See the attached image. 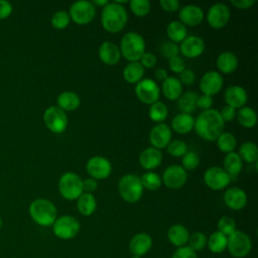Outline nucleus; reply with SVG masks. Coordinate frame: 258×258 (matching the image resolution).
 <instances>
[{"label": "nucleus", "mask_w": 258, "mask_h": 258, "mask_svg": "<svg viewBox=\"0 0 258 258\" xmlns=\"http://www.w3.org/2000/svg\"><path fill=\"white\" fill-rule=\"evenodd\" d=\"M225 122L223 121L220 112L216 109L203 111L197 119H195V130L197 134L208 141H215L224 132Z\"/></svg>", "instance_id": "nucleus-1"}, {"label": "nucleus", "mask_w": 258, "mask_h": 258, "mask_svg": "<svg viewBox=\"0 0 258 258\" xmlns=\"http://www.w3.org/2000/svg\"><path fill=\"white\" fill-rule=\"evenodd\" d=\"M128 20V14L124 6L109 2L103 7L101 13V23L103 28L110 33H117L121 31Z\"/></svg>", "instance_id": "nucleus-2"}, {"label": "nucleus", "mask_w": 258, "mask_h": 258, "mask_svg": "<svg viewBox=\"0 0 258 258\" xmlns=\"http://www.w3.org/2000/svg\"><path fill=\"white\" fill-rule=\"evenodd\" d=\"M31 219L41 227L52 226L56 220V208L46 199H36L29 205L28 209Z\"/></svg>", "instance_id": "nucleus-3"}, {"label": "nucleus", "mask_w": 258, "mask_h": 258, "mask_svg": "<svg viewBox=\"0 0 258 258\" xmlns=\"http://www.w3.org/2000/svg\"><path fill=\"white\" fill-rule=\"evenodd\" d=\"M119 49L121 55L129 62L139 61L145 52V40L137 32H128L123 35Z\"/></svg>", "instance_id": "nucleus-4"}, {"label": "nucleus", "mask_w": 258, "mask_h": 258, "mask_svg": "<svg viewBox=\"0 0 258 258\" xmlns=\"http://www.w3.org/2000/svg\"><path fill=\"white\" fill-rule=\"evenodd\" d=\"M118 189L121 198L128 203H137L143 195V186L138 177L135 174L128 173L121 177L118 183Z\"/></svg>", "instance_id": "nucleus-5"}, {"label": "nucleus", "mask_w": 258, "mask_h": 258, "mask_svg": "<svg viewBox=\"0 0 258 258\" xmlns=\"http://www.w3.org/2000/svg\"><path fill=\"white\" fill-rule=\"evenodd\" d=\"M58 191L68 201L77 200L84 192L82 178L75 172H66L58 180Z\"/></svg>", "instance_id": "nucleus-6"}, {"label": "nucleus", "mask_w": 258, "mask_h": 258, "mask_svg": "<svg viewBox=\"0 0 258 258\" xmlns=\"http://www.w3.org/2000/svg\"><path fill=\"white\" fill-rule=\"evenodd\" d=\"M81 229L80 222L73 216L64 215L56 218L52 224L53 234L62 240H70L75 238Z\"/></svg>", "instance_id": "nucleus-7"}, {"label": "nucleus", "mask_w": 258, "mask_h": 258, "mask_svg": "<svg viewBox=\"0 0 258 258\" xmlns=\"http://www.w3.org/2000/svg\"><path fill=\"white\" fill-rule=\"evenodd\" d=\"M227 249L232 256L243 258L250 253L252 249V241L246 233L236 230L228 236Z\"/></svg>", "instance_id": "nucleus-8"}, {"label": "nucleus", "mask_w": 258, "mask_h": 258, "mask_svg": "<svg viewBox=\"0 0 258 258\" xmlns=\"http://www.w3.org/2000/svg\"><path fill=\"white\" fill-rule=\"evenodd\" d=\"M43 121L47 129L56 134L62 133L68 126V116L57 106H50L44 111Z\"/></svg>", "instance_id": "nucleus-9"}, {"label": "nucleus", "mask_w": 258, "mask_h": 258, "mask_svg": "<svg viewBox=\"0 0 258 258\" xmlns=\"http://www.w3.org/2000/svg\"><path fill=\"white\" fill-rule=\"evenodd\" d=\"M70 18L77 24L90 23L96 16V7L89 1H77L70 7Z\"/></svg>", "instance_id": "nucleus-10"}, {"label": "nucleus", "mask_w": 258, "mask_h": 258, "mask_svg": "<svg viewBox=\"0 0 258 258\" xmlns=\"http://www.w3.org/2000/svg\"><path fill=\"white\" fill-rule=\"evenodd\" d=\"M135 94L142 103L152 105L158 101L160 89L155 81L151 79H142L136 84Z\"/></svg>", "instance_id": "nucleus-11"}, {"label": "nucleus", "mask_w": 258, "mask_h": 258, "mask_svg": "<svg viewBox=\"0 0 258 258\" xmlns=\"http://www.w3.org/2000/svg\"><path fill=\"white\" fill-rule=\"evenodd\" d=\"M229 174L220 166H212L205 171L204 181L208 187L214 190H221L231 182Z\"/></svg>", "instance_id": "nucleus-12"}, {"label": "nucleus", "mask_w": 258, "mask_h": 258, "mask_svg": "<svg viewBox=\"0 0 258 258\" xmlns=\"http://www.w3.org/2000/svg\"><path fill=\"white\" fill-rule=\"evenodd\" d=\"M86 169L92 178L96 180L105 179L111 174L112 164L103 156H93L87 161Z\"/></svg>", "instance_id": "nucleus-13"}, {"label": "nucleus", "mask_w": 258, "mask_h": 258, "mask_svg": "<svg viewBox=\"0 0 258 258\" xmlns=\"http://www.w3.org/2000/svg\"><path fill=\"white\" fill-rule=\"evenodd\" d=\"M230 9L224 3H216L207 13V21L212 28L221 29L227 25L230 19Z\"/></svg>", "instance_id": "nucleus-14"}, {"label": "nucleus", "mask_w": 258, "mask_h": 258, "mask_svg": "<svg viewBox=\"0 0 258 258\" xmlns=\"http://www.w3.org/2000/svg\"><path fill=\"white\" fill-rule=\"evenodd\" d=\"M186 179H187L186 170H184L182 166L174 164L164 169L161 181L164 183L165 186L172 189H177L184 185Z\"/></svg>", "instance_id": "nucleus-15"}, {"label": "nucleus", "mask_w": 258, "mask_h": 258, "mask_svg": "<svg viewBox=\"0 0 258 258\" xmlns=\"http://www.w3.org/2000/svg\"><path fill=\"white\" fill-rule=\"evenodd\" d=\"M224 81L220 73L216 71L207 72L200 81V90L203 94L213 96L219 93L223 87Z\"/></svg>", "instance_id": "nucleus-16"}, {"label": "nucleus", "mask_w": 258, "mask_h": 258, "mask_svg": "<svg viewBox=\"0 0 258 258\" xmlns=\"http://www.w3.org/2000/svg\"><path fill=\"white\" fill-rule=\"evenodd\" d=\"M149 141L156 149L165 148L171 141V129L164 123L156 124L150 130Z\"/></svg>", "instance_id": "nucleus-17"}, {"label": "nucleus", "mask_w": 258, "mask_h": 258, "mask_svg": "<svg viewBox=\"0 0 258 258\" xmlns=\"http://www.w3.org/2000/svg\"><path fill=\"white\" fill-rule=\"evenodd\" d=\"M205 50V42L203 38L196 35L186 36L179 46V51L182 55L188 58H196L200 56Z\"/></svg>", "instance_id": "nucleus-18"}, {"label": "nucleus", "mask_w": 258, "mask_h": 258, "mask_svg": "<svg viewBox=\"0 0 258 258\" xmlns=\"http://www.w3.org/2000/svg\"><path fill=\"white\" fill-rule=\"evenodd\" d=\"M179 21L185 26H198L204 20V12L197 5H185L179 9Z\"/></svg>", "instance_id": "nucleus-19"}, {"label": "nucleus", "mask_w": 258, "mask_h": 258, "mask_svg": "<svg viewBox=\"0 0 258 258\" xmlns=\"http://www.w3.org/2000/svg\"><path fill=\"white\" fill-rule=\"evenodd\" d=\"M224 203L232 210H242L247 204V195L240 187H230L224 194Z\"/></svg>", "instance_id": "nucleus-20"}, {"label": "nucleus", "mask_w": 258, "mask_h": 258, "mask_svg": "<svg viewBox=\"0 0 258 258\" xmlns=\"http://www.w3.org/2000/svg\"><path fill=\"white\" fill-rule=\"evenodd\" d=\"M152 247V238L146 233L134 235L129 242V250L133 256L142 257Z\"/></svg>", "instance_id": "nucleus-21"}, {"label": "nucleus", "mask_w": 258, "mask_h": 258, "mask_svg": "<svg viewBox=\"0 0 258 258\" xmlns=\"http://www.w3.org/2000/svg\"><path fill=\"white\" fill-rule=\"evenodd\" d=\"M248 96L244 88L240 86H231L225 92V101L228 106L234 109H240L247 103Z\"/></svg>", "instance_id": "nucleus-22"}, {"label": "nucleus", "mask_w": 258, "mask_h": 258, "mask_svg": "<svg viewBox=\"0 0 258 258\" xmlns=\"http://www.w3.org/2000/svg\"><path fill=\"white\" fill-rule=\"evenodd\" d=\"M100 59L108 66H115L116 63L119 62L120 57H121V52L119 47L111 42V41H105L103 42L98 51Z\"/></svg>", "instance_id": "nucleus-23"}, {"label": "nucleus", "mask_w": 258, "mask_h": 258, "mask_svg": "<svg viewBox=\"0 0 258 258\" xmlns=\"http://www.w3.org/2000/svg\"><path fill=\"white\" fill-rule=\"evenodd\" d=\"M162 161V154L159 149H156L154 147H147L139 155V163L144 169H148L151 171V169L156 168L160 165Z\"/></svg>", "instance_id": "nucleus-24"}, {"label": "nucleus", "mask_w": 258, "mask_h": 258, "mask_svg": "<svg viewBox=\"0 0 258 258\" xmlns=\"http://www.w3.org/2000/svg\"><path fill=\"white\" fill-rule=\"evenodd\" d=\"M195 118L191 114L179 113L171 121V128L178 134H186L194 129Z\"/></svg>", "instance_id": "nucleus-25"}, {"label": "nucleus", "mask_w": 258, "mask_h": 258, "mask_svg": "<svg viewBox=\"0 0 258 258\" xmlns=\"http://www.w3.org/2000/svg\"><path fill=\"white\" fill-rule=\"evenodd\" d=\"M188 237H189L188 230L184 226L179 224L172 225L167 231V238L169 242L172 245L176 246L177 248L185 246L187 244Z\"/></svg>", "instance_id": "nucleus-26"}, {"label": "nucleus", "mask_w": 258, "mask_h": 258, "mask_svg": "<svg viewBox=\"0 0 258 258\" xmlns=\"http://www.w3.org/2000/svg\"><path fill=\"white\" fill-rule=\"evenodd\" d=\"M161 91L167 100L174 101L177 100L182 94V85L177 78L167 77V79L162 82Z\"/></svg>", "instance_id": "nucleus-27"}, {"label": "nucleus", "mask_w": 258, "mask_h": 258, "mask_svg": "<svg viewBox=\"0 0 258 258\" xmlns=\"http://www.w3.org/2000/svg\"><path fill=\"white\" fill-rule=\"evenodd\" d=\"M238 58L235 53L231 51H224L219 54L217 58V67L220 72L229 75L236 71L238 67Z\"/></svg>", "instance_id": "nucleus-28"}, {"label": "nucleus", "mask_w": 258, "mask_h": 258, "mask_svg": "<svg viewBox=\"0 0 258 258\" xmlns=\"http://www.w3.org/2000/svg\"><path fill=\"white\" fill-rule=\"evenodd\" d=\"M57 107L62 111H74L79 108L81 104V99L75 92L64 91L60 93L56 98Z\"/></svg>", "instance_id": "nucleus-29"}, {"label": "nucleus", "mask_w": 258, "mask_h": 258, "mask_svg": "<svg viewBox=\"0 0 258 258\" xmlns=\"http://www.w3.org/2000/svg\"><path fill=\"white\" fill-rule=\"evenodd\" d=\"M223 165H224L223 169L229 174L231 178H233L238 176V174L241 172L243 167V162L239 154L232 151L226 154Z\"/></svg>", "instance_id": "nucleus-30"}, {"label": "nucleus", "mask_w": 258, "mask_h": 258, "mask_svg": "<svg viewBox=\"0 0 258 258\" xmlns=\"http://www.w3.org/2000/svg\"><path fill=\"white\" fill-rule=\"evenodd\" d=\"M97 208L96 198L89 192H83L77 199V209L83 216L89 217L94 214Z\"/></svg>", "instance_id": "nucleus-31"}, {"label": "nucleus", "mask_w": 258, "mask_h": 258, "mask_svg": "<svg viewBox=\"0 0 258 258\" xmlns=\"http://www.w3.org/2000/svg\"><path fill=\"white\" fill-rule=\"evenodd\" d=\"M144 68L139 61L129 62L123 70V77L129 84H137L143 79Z\"/></svg>", "instance_id": "nucleus-32"}, {"label": "nucleus", "mask_w": 258, "mask_h": 258, "mask_svg": "<svg viewBox=\"0 0 258 258\" xmlns=\"http://www.w3.org/2000/svg\"><path fill=\"white\" fill-rule=\"evenodd\" d=\"M199 95L195 92L187 91L182 93L180 97L177 99V106L181 113L190 114L197 109V101Z\"/></svg>", "instance_id": "nucleus-33"}, {"label": "nucleus", "mask_w": 258, "mask_h": 258, "mask_svg": "<svg viewBox=\"0 0 258 258\" xmlns=\"http://www.w3.org/2000/svg\"><path fill=\"white\" fill-rule=\"evenodd\" d=\"M166 34L170 41L174 43H178V42H181L186 37L187 30H186V27L180 21L174 20L167 25Z\"/></svg>", "instance_id": "nucleus-34"}, {"label": "nucleus", "mask_w": 258, "mask_h": 258, "mask_svg": "<svg viewBox=\"0 0 258 258\" xmlns=\"http://www.w3.org/2000/svg\"><path fill=\"white\" fill-rule=\"evenodd\" d=\"M239 124L245 128H253L257 123V114L250 107H242L236 113Z\"/></svg>", "instance_id": "nucleus-35"}, {"label": "nucleus", "mask_w": 258, "mask_h": 258, "mask_svg": "<svg viewBox=\"0 0 258 258\" xmlns=\"http://www.w3.org/2000/svg\"><path fill=\"white\" fill-rule=\"evenodd\" d=\"M228 237L219 231L214 232L207 241V246L209 250L213 253H222L227 249Z\"/></svg>", "instance_id": "nucleus-36"}, {"label": "nucleus", "mask_w": 258, "mask_h": 258, "mask_svg": "<svg viewBox=\"0 0 258 258\" xmlns=\"http://www.w3.org/2000/svg\"><path fill=\"white\" fill-rule=\"evenodd\" d=\"M239 156L248 163H255L258 159V148L254 142H244L239 148Z\"/></svg>", "instance_id": "nucleus-37"}, {"label": "nucleus", "mask_w": 258, "mask_h": 258, "mask_svg": "<svg viewBox=\"0 0 258 258\" xmlns=\"http://www.w3.org/2000/svg\"><path fill=\"white\" fill-rule=\"evenodd\" d=\"M216 141L218 148L225 153H230L234 151L237 145V139L235 135L230 132H222Z\"/></svg>", "instance_id": "nucleus-38"}, {"label": "nucleus", "mask_w": 258, "mask_h": 258, "mask_svg": "<svg viewBox=\"0 0 258 258\" xmlns=\"http://www.w3.org/2000/svg\"><path fill=\"white\" fill-rule=\"evenodd\" d=\"M167 114H168V110L164 103L157 101V102L153 103L152 105H150L149 118L152 121L156 122L157 124L162 123L166 119Z\"/></svg>", "instance_id": "nucleus-39"}, {"label": "nucleus", "mask_w": 258, "mask_h": 258, "mask_svg": "<svg viewBox=\"0 0 258 258\" xmlns=\"http://www.w3.org/2000/svg\"><path fill=\"white\" fill-rule=\"evenodd\" d=\"M143 188L148 190H156L161 185V177L153 171H147L140 177Z\"/></svg>", "instance_id": "nucleus-40"}, {"label": "nucleus", "mask_w": 258, "mask_h": 258, "mask_svg": "<svg viewBox=\"0 0 258 258\" xmlns=\"http://www.w3.org/2000/svg\"><path fill=\"white\" fill-rule=\"evenodd\" d=\"M129 5L132 13L137 17H144L150 11V2L148 0H132Z\"/></svg>", "instance_id": "nucleus-41"}, {"label": "nucleus", "mask_w": 258, "mask_h": 258, "mask_svg": "<svg viewBox=\"0 0 258 258\" xmlns=\"http://www.w3.org/2000/svg\"><path fill=\"white\" fill-rule=\"evenodd\" d=\"M207 241H208V238L204 233L195 232L191 235H189L188 241H187V244H188L187 246L189 248H191L195 252L201 251L207 246Z\"/></svg>", "instance_id": "nucleus-42"}, {"label": "nucleus", "mask_w": 258, "mask_h": 258, "mask_svg": "<svg viewBox=\"0 0 258 258\" xmlns=\"http://www.w3.org/2000/svg\"><path fill=\"white\" fill-rule=\"evenodd\" d=\"M167 152L174 157H180L183 156L187 151L186 143L180 139H174L168 143L166 146Z\"/></svg>", "instance_id": "nucleus-43"}, {"label": "nucleus", "mask_w": 258, "mask_h": 258, "mask_svg": "<svg viewBox=\"0 0 258 258\" xmlns=\"http://www.w3.org/2000/svg\"><path fill=\"white\" fill-rule=\"evenodd\" d=\"M218 231L225 236H230L236 231V222L233 218L228 216H223L218 221Z\"/></svg>", "instance_id": "nucleus-44"}, {"label": "nucleus", "mask_w": 258, "mask_h": 258, "mask_svg": "<svg viewBox=\"0 0 258 258\" xmlns=\"http://www.w3.org/2000/svg\"><path fill=\"white\" fill-rule=\"evenodd\" d=\"M70 15L66 11H57L51 17V25L55 29H64L70 24Z\"/></svg>", "instance_id": "nucleus-45"}, {"label": "nucleus", "mask_w": 258, "mask_h": 258, "mask_svg": "<svg viewBox=\"0 0 258 258\" xmlns=\"http://www.w3.org/2000/svg\"><path fill=\"white\" fill-rule=\"evenodd\" d=\"M181 164L184 170H194L200 164V156L194 151H186L182 156Z\"/></svg>", "instance_id": "nucleus-46"}, {"label": "nucleus", "mask_w": 258, "mask_h": 258, "mask_svg": "<svg viewBox=\"0 0 258 258\" xmlns=\"http://www.w3.org/2000/svg\"><path fill=\"white\" fill-rule=\"evenodd\" d=\"M179 52V46L177 43H174L170 40H165L160 45V53L163 55V57L170 59L171 57H174L178 55Z\"/></svg>", "instance_id": "nucleus-47"}, {"label": "nucleus", "mask_w": 258, "mask_h": 258, "mask_svg": "<svg viewBox=\"0 0 258 258\" xmlns=\"http://www.w3.org/2000/svg\"><path fill=\"white\" fill-rule=\"evenodd\" d=\"M171 258H198L197 253L188 246L178 247L172 254Z\"/></svg>", "instance_id": "nucleus-48"}, {"label": "nucleus", "mask_w": 258, "mask_h": 258, "mask_svg": "<svg viewBox=\"0 0 258 258\" xmlns=\"http://www.w3.org/2000/svg\"><path fill=\"white\" fill-rule=\"evenodd\" d=\"M168 66L171 72L175 73V74H180L182 71L185 70V66H184V61L183 59L176 55L174 57H171L170 59H168Z\"/></svg>", "instance_id": "nucleus-49"}, {"label": "nucleus", "mask_w": 258, "mask_h": 258, "mask_svg": "<svg viewBox=\"0 0 258 258\" xmlns=\"http://www.w3.org/2000/svg\"><path fill=\"white\" fill-rule=\"evenodd\" d=\"M213 103H214V100H213V98H212L211 96L202 94L201 96L198 97L197 108H200V109H202L203 111H207V110L212 109Z\"/></svg>", "instance_id": "nucleus-50"}, {"label": "nucleus", "mask_w": 258, "mask_h": 258, "mask_svg": "<svg viewBox=\"0 0 258 258\" xmlns=\"http://www.w3.org/2000/svg\"><path fill=\"white\" fill-rule=\"evenodd\" d=\"M156 61H157L156 56L153 53L144 52V54L141 56L139 62L142 64L143 68L150 69V68H153L156 64Z\"/></svg>", "instance_id": "nucleus-51"}, {"label": "nucleus", "mask_w": 258, "mask_h": 258, "mask_svg": "<svg viewBox=\"0 0 258 258\" xmlns=\"http://www.w3.org/2000/svg\"><path fill=\"white\" fill-rule=\"evenodd\" d=\"M159 4L166 12H175L179 9V2L177 0H160Z\"/></svg>", "instance_id": "nucleus-52"}, {"label": "nucleus", "mask_w": 258, "mask_h": 258, "mask_svg": "<svg viewBox=\"0 0 258 258\" xmlns=\"http://www.w3.org/2000/svg\"><path fill=\"white\" fill-rule=\"evenodd\" d=\"M196 79V76L194 74V72L191 70H184L179 74V82L181 83V85H186L189 86L191 84H194Z\"/></svg>", "instance_id": "nucleus-53"}, {"label": "nucleus", "mask_w": 258, "mask_h": 258, "mask_svg": "<svg viewBox=\"0 0 258 258\" xmlns=\"http://www.w3.org/2000/svg\"><path fill=\"white\" fill-rule=\"evenodd\" d=\"M236 113H237L236 109L227 105L222 109V111L220 112V115L224 122H230L236 117Z\"/></svg>", "instance_id": "nucleus-54"}, {"label": "nucleus", "mask_w": 258, "mask_h": 258, "mask_svg": "<svg viewBox=\"0 0 258 258\" xmlns=\"http://www.w3.org/2000/svg\"><path fill=\"white\" fill-rule=\"evenodd\" d=\"M12 5L10 2L5 1V0H0V20L6 19L7 17L10 16L12 13Z\"/></svg>", "instance_id": "nucleus-55"}, {"label": "nucleus", "mask_w": 258, "mask_h": 258, "mask_svg": "<svg viewBox=\"0 0 258 258\" xmlns=\"http://www.w3.org/2000/svg\"><path fill=\"white\" fill-rule=\"evenodd\" d=\"M230 2L237 9H249L256 4L255 0H231Z\"/></svg>", "instance_id": "nucleus-56"}, {"label": "nucleus", "mask_w": 258, "mask_h": 258, "mask_svg": "<svg viewBox=\"0 0 258 258\" xmlns=\"http://www.w3.org/2000/svg\"><path fill=\"white\" fill-rule=\"evenodd\" d=\"M98 187V182L96 179L90 177L87 178L85 180H83V190L84 192H89L92 194L93 191H95Z\"/></svg>", "instance_id": "nucleus-57"}, {"label": "nucleus", "mask_w": 258, "mask_h": 258, "mask_svg": "<svg viewBox=\"0 0 258 258\" xmlns=\"http://www.w3.org/2000/svg\"><path fill=\"white\" fill-rule=\"evenodd\" d=\"M167 73L164 69H158L156 72H155V78L157 81L159 82H164L166 79H167Z\"/></svg>", "instance_id": "nucleus-58"}, {"label": "nucleus", "mask_w": 258, "mask_h": 258, "mask_svg": "<svg viewBox=\"0 0 258 258\" xmlns=\"http://www.w3.org/2000/svg\"><path fill=\"white\" fill-rule=\"evenodd\" d=\"M92 3H93L94 6L97 5V6H103L104 7L109 3V1H107V0H101V1L100 0H94Z\"/></svg>", "instance_id": "nucleus-59"}, {"label": "nucleus", "mask_w": 258, "mask_h": 258, "mask_svg": "<svg viewBox=\"0 0 258 258\" xmlns=\"http://www.w3.org/2000/svg\"><path fill=\"white\" fill-rule=\"evenodd\" d=\"M1 228H2V219L0 217V230H1Z\"/></svg>", "instance_id": "nucleus-60"}, {"label": "nucleus", "mask_w": 258, "mask_h": 258, "mask_svg": "<svg viewBox=\"0 0 258 258\" xmlns=\"http://www.w3.org/2000/svg\"><path fill=\"white\" fill-rule=\"evenodd\" d=\"M131 258H141V257H139V256H133V255H132Z\"/></svg>", "instance_id": "nucleus-61"}]
</instances>
